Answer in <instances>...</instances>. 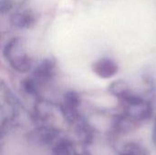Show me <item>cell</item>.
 <instances>
[{
    "label": "cell",
    "mask_w": 156,
    "mask_h": 155,
    "mask_svg": "<svg viewBox=\"0 0 156 155\" xmlns=\"http://www.w3.org/2000/svg\"><path fill=\"white\" fill-rule=\"evenodd\" d=\"M116 70H117L116 65L109 59L101 60L95 66L96 73L103 78H109V77L114 75Z\"/></svg>",
    "instance_id": "cell-1"
},
{
    "label": "cell",
    "mask_w": 156,
    "mask_h": 155,
    "mask_svg": "<svg viewBox=\"0 0 156 155\" xmlns=\"http://www.w3.org/2000/svg\"><path fill=\"white\" fill-rule=\"evenodd\" d=\"M122 155H144V153L138 146L130 144L126 146Z\"/></svg>",
    "instance_id": "cell-2"
},
{
    "label": "cell",
    "mask_w": 156,
    "mask_h": 155,
    "mask_svg": "<svg viewBox=\"0 0 156 155\" xmlns=\"http://www.w3.org/2000/svg\"><path fill=\"white\" fill-rule=\"evenodd\" d=\"M19 17H20V19H21V20H20V21H18V22H21V21H22V16H20ZM23 22H25V23H27V21H26V19H25V18H23Z\"/></svg>",
    "instance_id": "cell-3"
}]
</instances>
